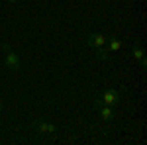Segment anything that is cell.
Listing matches in <instances>:
<instances>
[{
	"instance_id": "obj_3",
	"label": "cell",
	"mask_w": 147,
	"mask_h": 145,
	"mask_svg": "<svg viewBox=\"0 0 147 145\" xmlns=\"http://www.w3.org/2000/svg\"><path fill=\"white\" fill-rule=\"evenodd\" d=\"M32 129L37 132V134H55L57 125L55 123H49V122H39V120H35V122H32Z\"/></svg>"
},
{
	"instance_id": "obj_10",
	"label": "cell",
	"mask_w": 147,
	"mask_h": 145,
	"mask_svg": "<svg viewBox=\"0 0 147 145\" xmlns=\"http://www.w3.org/2000/svg\"><path fill=\"white\" fill-rule=\"evenodd\" d=\"M8 2H12V4H14V2H18V0H8Z\"/></svg>"
},
{
	"instance_id": "obj_8",
	"label": "cell",
	"mask_w": 147,
	"mask_h": 145,
	"mask_svg": "<svg viewBox=\"0 0 147 145\" xmlns=\"http://www.w3.org/2000/svg\"><path fill=\"white\" fill-rule=\"evenodd\" d=\"M96 59H100V61H108V51H106L104 47H98V49H96Z\"/></svg>"
},
{
	"instance_id": "obj_7",
	"label": "cell",
	"mask_w": 147,
	"mask_h": 145,
	"mask_svg": "<svg viewBox=\"0 0 147 145\" xmlns=\"http://www.w3.org/2000/svg\"><path fill=\"white\" fill-rule=\"evenodd\" d=\"M106 41L110 43V53H116V51H120V49H122V41H120L116 35H110Z\"/></svg>"
},
{
	"instance_id": "obj_4",
	"label": "cell",
	"mask_w": 147,
	"mask_h": 145,
	"mask_svg": "<svg viewBox=\"0 0 147 145\" xmlns=\"http://www.w3.org/2000/svg\"><path fill=\"white\" fill-rule=\"evenodd\" d=\"M106 35L104 34H88L86 35V41H88V45H92L94 49H98V47H104V43H106Z\"/></svg>"
},
{
	"instance_id": "obj_1",
	"label": "cell",
	"mask_w": 147,
	"mask_h": 145,
	"mask_svg": "<svg viewBox=\"0 0 147 145\" xmlns=\"http://www.w3.org/2000/svg\"><path fill=\"white\" fill-rule=\"evenodd\" d=\"M2 51H4V63H6V67L10 69V71H14V73H18L20 71V57H18V53L8 43H2Z\"/></svg>"
},
{
	"instance_id": "obj_5",
	"label": "cell",
	"mask_w": 147,
	"mask_h": 145,
	"mask_svg": "<svg viewBox=\"0 0 147 145\" xmlns=\"http://www.w3.org/2000/svg\"><path fill=\"white\" fill-rule=\"evenodd\" d=\"M131 57L141 63V67H145V63H147L145 61V51H143V47H141L139 43H136L134 47H131Z\"/></svg>"
},
{
	"instance_id": "obj_2",
	"label": "cell",
	"mask_w": 147,
	"mask_h": 145,
	"mask_svg": "<svg viewBox=\"0 0 147 145\" xmlns=\"http://www.w3.org/2000/svg\"><path fill=\"white\" fill-rule=\"evenodd\" d=\"M100 104H106V106H116V104H120V92L114 90V88L104 90L100 96H96V100H94V106H100Z\"/></svg>"
},
{
	"instance_id": "obj_9",
	"label": "cell",
	"mask_w": 147,
	"mask_h": 145,
	"mask_svg": "<svg viewBox=\"0 0 147 145\" xmlns=\"http://www.w3.org/2000/svg\"><path fill=\"white\" fill-rule=\"evenodd\" d=\"M2 106H4V104H2V100H0V110H2Z\"/></svg>"
},
{
	"instance_id": "obj_6",
	"label": "cell",
	"mask_w": 147,
	"mask_h": 145,
	"mask_svg": "<svg viewBox=\"0 0 147 145\" xmlns=\"http://www.w3.org/2000/svg\"><path fill=\"white\" fill-rule=\"evenodd\" d=\"M98 108V112H100V118L104 120V122H110L114 118V110L112 106H106V104H100V106H96Z\"/></svg>"
}]
</instances>
